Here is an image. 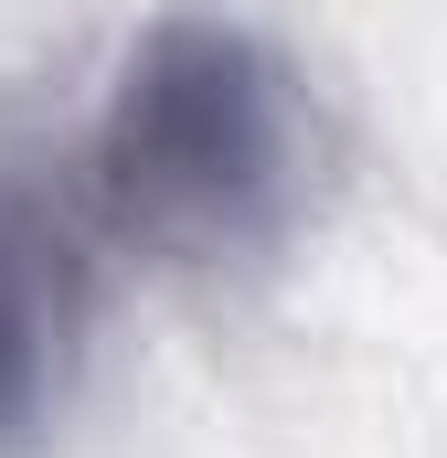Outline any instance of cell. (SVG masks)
Here are the masks:
<instances>
[{
  "label": "cell",
  "mask_w": 447,
  "mask_h": 458,
  "mask_svg": "<svg viewBox=\"0 0 447 458\" xmlns=\"http://www.w3.org/2000/svg\"><path fill=\"white\" fill-rule=\"evenodd\" d=\"M309 192V97L245 21L171 11L128 43L97 117V214L171 267L266 256Z\"/></svg>",
  "instance_id": "6da1fadb"
},
{
  "label": "cell",
  "mask_w": 447,
  "mask_h": 458,
  "mask_svg": "<svg viewBox=\"0 0 447 458\" xmlns=\"http://www.w3.org/2000/svg\"><path fill=\"white\" fill-rule=\"evenodd\" d=\"M75 342V234L32 182H0V448L32 437Z\"/></svg>",
  "instance_id": "7a4b0ae2"
}]
</instances>
